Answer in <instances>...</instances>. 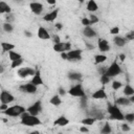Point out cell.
I'll list each match as a JSON object with an SVG mask.
<instances>
[{
	"label": "cell",
	"instance_id": "cell-1",
	"mask_svg": "<svg viewBox=\"0 0 134 134\" xmlns=\"http://www.w3.org/2000/svg\"><path fill=\"white\" fill-rule=\"evenodd\" d=\"M20 122L23 126H27V127H36V126H39L42 124V121L40 120V118L37 115H32L28 111H25L20 116Z\"/></svg>",
	"mask_w": 134,
	"mask_h": 134
},
{
	"label": "cell",
	"instance_id": "cell-2",
	"mask_svg": "<svg viewBox=\"0 0 134 134\" xmlns=\"http://www.w3.org/2000/svg\"><path fill=\"white\" fill-rule=\"evenodd\" d=\"M107 112L109 113V116H110L109 118L110 119L119 120V121L125 120V114L121 112V110L115 104H108V106H107Z\"/></svg>",
	"mask_w": 134,
	"mask_h": 134
},
{
	"label": "cell",
	"instance_id": "cell-3",
	"mask_svg": "<svg viewBox=\"0 0 134 134\" xmlns=\"http://www.w3.org/2000/svg\"><path fill=\"white\" fill-rule=\"evenodd\" d=\"M25 111H27L25 107L21 105H14V106H8V108L1 113L9 117H17V116H21Z\"/></svg>",
	"mask_w": 134,
	"mask_h": 134
},
{
	"label": "cell",
	"instance_id": "cell-4",
	"mask_svg": "<svg viewBox=\"0 0 134 134\" xmlns=\"http://www.w3.org/2000/svg\"><path fill=\"white\" fill-rule=\"evenodd\" d=\"M121 72H122L121 67L119 66V64H118L117 61L115 60V61H113V62L111 63V65H110L109 67H107V70H106L105 74H107V75L110 76V77H114V76L119 75Z\"/></svg>",
	"mask_w": 134,
	"mask_h": 134
},
{
	"label": "cell",
	"instance_id": "cell-5",
	"mask_svg": "<svg viewBox=\"0 0 134 134\" xmlns=\"http://www.w3.org/2000/svg\"><path fill=\"white\" fill-rule=\"evenodd\" d=\"M68 94H70L71 96H74V97H82L84 95H86L84 89H83V86L82 84H75L73 85L67 92Z\"/></svg>",
	"mask_w": 134,
	"mask_h": 134
},
{
	"label": "cell",
	"instance_id": "cell-6",
	"mask_svg": "<svg viewBox=\"0 0 134 134\" xmlns=\"http://www.w3.org/2000/svg\"><path fill=\"white\" fill-rule=\"evenodd\" d=\"M36 73V69L31 67H21L17 71V75L20 79H27L29 76H32Z\"/></svg>",
	"mask_w": 134,
	"mask_h": 134
},
{
	"label": "cell",
	"instance_id": "cell-7",
	"mask_svg": "<svg viewBox=\"0 0 134 134\" xmlns=\"http://www.w3.org/2000/svg\"><path fill=\"white\" fill-rule=\"evenodd\" d=\"M19 89L26 94H35L38 91V86H36L35 84L30 82L27 84H22L21 86H19Z\"/></svg>",
	"mask_w": 134,
	"mask_h": 134
},
{
	"label": "cell",
	"instance_id": "cell-8",
	"mask_svg": "<svg viewBox=\"0 0 134 134\" xmlns=\"http://www.w3.org/2000/svg\"><path fill=\"white\" fill-rule=\"evenodd\" d=\"M43 110V106H42V100H36L32 105H30L27 108V111L32 114V115H39Z\"/></svg>",
	"mask_w": 134,
	"mask_h": 134
},
{
	"label": "cell",
	"instance_id": "cell-9",
	"mask_svg": "<svg viewBox=\"0 0 134 134\" xmlns=\"http://www.w3.org/2000/svg\"><path fill=\"white\" fill-rule=\"evenodd\" d=\"M15 100V96L7 90H4L2 89L1 90V93H0V103L2 104H10Z\"/></svg>",
	"mask_w": 134,
	"mask_h": 134
},
{
	"label": "cell",
	"instance_id": "cell-10",
	"mask_svg": "<svg viewBox=\"0 0 134 134\" xmlns=\"http://www.w3.org/2000/svg\"><path fill=\"white\" fill-rule=\"evenodd\" d=\"M71 49V43L69 42H60V43H54L53 44V50L55 52H64V51H69Z\"/></svg>",
	"mask_w": 134,
	"mask_h": 134
},
{
	"label": "cell",
	"instance_id": "cell-11",
	"mask_svg": "<svg viewBox=\"0 0 134 134\" xmlns=\"http://www.w3.org/2000/svg\"><path fill=\"white\" fill-rule=\"evenodd\" d=\"M97 48L100 52H108L110 50V44L109 42L104 38H98L97 40Z\"/></svg>",
	"mask_w": 134,
	"mask_h": 134
},
{
	"label": "cell",
	"instance_id": "cell-12",
	"mask_svg": "<svg viewBox=\"0 0 134 134\" xmlns=\"http://www.w3.org/2000/svg\"><path fill=\"white\" fill-rule=\"evenodd\" d=\"M82 49H70L69 51H67L68 57H69V61H81L82 60Z\"/></svg>",
	"mask_w": 134,
	"mask_h": 134
},
{
	"label": "cell",
	"instance_id": "cell-13",
	"mask_svg": "<svg viewBox=\"0 0 134 134\" xmlns=\"http://www.w3.org/2000/svg\"><path fill=\"white\" fill-rule=\"evenodd\" d=\"M29 8H30L31 13H34L35 15H41L43 9H44V6L40 2H30L29 3Z\"/></svg>",
	"mask_w": 134,
	"mask_h": 134
},
{
	"label": "cell",
	"instance_id": "cell-14",
	"mask_svg": "<svg viewBox=\"0 0 134 134\" xmlns=\"http://www.w3.org/2000/svg\"><path fill=\"white\" fill-rule=\"evenodd\" d=\"M58 15H59V8H54V9L50 10L49 13L45 14L43 17V20L46 22H53L58 18Z\"/></svg>",
	"mask_w": 134,
	"mask_h": 134
},
{
	"label": "cell",
	"instance_id": "cell-15",
	"mask_svg": "<svg viewBox=\"0 0 134 134\" xmlns=\"http://www.w3.org/2000/svg\"><path fill=\"white\" fill-rule=\"evenodd\" d=\"M32 84H35L36 86H41L44 84V81L42 79V75H41V71L40 69H36V73L31 76V81H30Z\"/></svg>",
	"mask_w": 134,
	"mask_h": 134
},
{
	"label": "cell",
	"instance_id": "cell-16",
	"mask_svg": "<svg viewBox=\"0 0 134 134\" xmlns=\"http://www.w3.org/2000/svg\"><path fill=\"white\" fill-rule=\"evenodd\" d=\"M83 35L86 38H88V39H92V38H95L97 36V32L91 26H84V28H83Z\"/></svg>",
	"mask_w": 134,
	"mask_h": 134
},
{
	"label": "cell",
	"instance_id": "cell-17",
	"mask_svg": "<svg viewBox=\"0 0 134 134\" xmlns=\"http://www.w3.org/2000/svg\"><path fill=\"white\" fill-rule=\"evenodd\" d=\"M37 35H38V38L41 39V40H49L51 38V35L48 32V30L43 27V26H40L38 28V31H37Z\"/></svg>",
	"mask_w": 134,
	"mask_h": 134
},
{
	"label": "cell",
	"instance_id": "cell-18",
	"mask_svg": "<svg viewBox=\"0 0 134 134\" xmlns=\"http://www.w3.org/2000/svg\"><path fill=\"white\" fill-rule=\"evenodd\" d=\"M91 97L93 99H105V98H107V93H106V91H105L104 88H100V89L95 90L92 93Z\"/></svg>",
	"mask_w": 134,
	"mask_h": 134
},
{
	"label": "cell",
	"instance_id": "cell-19",
	"mask_svg": "<svg viewBox=\"0 0 134 134\" xmlns=\"http://www.w3.org/2000/svg\"><path fill=\"white\" fill-rule=\"evenodd\" d=\"M69 124V120L66 116L64 115H60L59 117H57V119L53 121V126H59V127H64L67 126Z\"/></svg>",
	"mask_w": 134,
	"mask_h": 134
},
{
	"label": "cell",
	"instance_id": "cell-20",
	"mask_svg": "<svg viewBox=\"0 0 134 134\" xmlns=\"http://www.w3.org/2000/svg\"><path fill=\"white\" fill-rule=\"evenodd\" d=\"M113 42H114V44H115L116 46H118V47H124V46L127 44V39H126L125 37H121V36L116 35V36H114V38H113Z\"/></svg>",
	"mask_w": 134,
	"mask_h": 134
},
{
	"label": "cell",
	"instance_id": "cell-21",
	"mask_svg": "<svg viewBox=\"0 0 134 134\" xmlns=\"http://www.w3.org/2000/svg\"><path fill=\"white\" fill-rule=\"evenodd\" d=\"M114 104L117 105V106H129V105H131L132 103L130 102V99H129L128 96H121V97H117V98L115 99Z\"/></svg>",
	"mask_w": 134,
	"mask_h": 134
},
{
	"label": "cell",
	"instance_id": "cell-22",
	"mask_svg": "<svg viewBox=\"0 0 134 134\" xmlns=\"http://www.w3.org/2000/svg\"><path fill=\"white\" fill-rule=\"evenodd\" d=\"M86 8H87L88 12L94 13V12H96L98 9V5H97L95 0H88V2L86 4Z\"/></svg>",
	"mask_w": 134,
	"mask_h": 134
},
{
	"label": "cell",
	"instance_id": "cell-23",
	"mask_svg": "<svg viewBox=\"0 0 134 134\" xmlns=\"http://www.w3.org/2000/svg\"><path fill=\"white\" fill-rule=\"evenodd\" d=\"M67 76H68V79L70 81H75V82L81 81L82 77H83L82 73L81 72H77V71H70V72H68Z\"/></svg>",
	"mask_w": 134,
	"mask_h": 134
},
{
	"label": "cell",
	"instance_id": "cell-24",
	"mask_svg": "<svg viewBox=\"0 0 134 134\" xmlns=\"http://www.w3.org/2000/svg\"><path fill=\"white\" fill-rule=\"evenodd\" d=\"M12 12V7L4 1H1L0 2V14L3 15V14H10Z\"/></svg>",
	"mask_w": 134,
	"mask_h": 134
},
{
	"label": "cell",
	"instance_id": "cell-25",
	"mask_svg": "<svg viewBox=\"0 0 134 134\" xmlns=\"http://www.w3.org/2000/svg\"><path fill=\"white\" fill-rule=\"evenodd\" d=\"M89 116H92L95 119H103L105 117L104 116V113L100 110H98V109H92L90 111V113H89Z\"/></svg>",
	"mask_w": 134,
	"mask_h": 134
},
{
	"label": "cell",
	"instance_id": "cell-26",
	"mask_svg": "<svg viewBox=\"0 0 134 134\" xmlns=\"http://www.w3.org/2000/svg\"><path fill=\"white\" fill-rule=\"evenodd\" d=\"M107 61V55L99 53V54H95L94 55V64L95 65H100L103 63H105Z\"/></svg>",
	"mask_w": 134,
	"mask_h": 134
},
{
	"label": "cell",
	"instance_id": "cell-27",
	"mask_svg": "<svg viewBox=\"0 0 134 134\" xmlns=\"http://www.w3.org/2000/svg\"><path fill=\"white\" fill-rule=\"evenodd\" d=\"M49 103L52 105V106H60L62 104V99H61V95L58 93V94H54L50 99H49Z\"/></svg>",
	"mask_w": 134,
	"mask_h": 134
},
{
	"label": "cell",
	"instance_id": "cell-28",
	"mask_svg": "<svg viewBox=\"0 0 134 134\" xmlns=\"http://www.w3.org/2000/svg\"><path fill=\"white\" fill-rule=\"evenodd\" d=\"M0 45H1V48L4 52H8L10 50H14V48H15V45L9 43V42H1Z\"/></svg>",
	"mask_w": 134,
	"mask_h": 134
},
{
	"label": "cell",
	"instance_id": "cell-29",
	"mask_svg": "<svg viewBox=\"0 0 134 134\" xmlns=\"http://www.w3.org/2000/svg\"><path fill=\"white\" fill-rule=\"evenodd\" d=\"M122 93H124V95L125 96H131V95H133L134 94V88L130 85V84H127L125 87H124V91H122Z\"/></svg>",
	"mask_w": 134,
	"mask_h": 134
},
{
	"label": "cell",
	"instance_id": "cell-30",
	"mask_svg": "<svg viewBox=\"0 0 134 134\" xmlns=\"http://www.w3.org/2000/svg\"><path fill=\"white\" fill-rule=\"evenodd\" d=\"M8 59L12 61H16V60H19V59H22V55L17 52V51H14V50H10L8 51Z\"/></svg>",
	"mask_w": 134,
	"mask_h": 134
},
{
	"label": "cell",
	"instance_id": "cell-31",
	"mask_svg": "<svg viewBox=\"0 0 134 134\" xmlns=\"http://www.w3.org/2000/svg\"><path fill=\"white\" fill-rule=\"evenodd\" d=\"M95 118L92 117V116H88V117H85L81 120V124L82 125H85V126H92L94 122H95Z\"/></svg>",
	"mask_w": 134,
	"mask_h": 134
},
{
	"label": "cell",
	"instance_id": "cell-32",
	"mask_svg": "<svg viewBox=\"0 0 134 134\" xmlns=\"http://www.w3.org/2000/svg\"><path fill=\"white\" fill-rule=\"evenodd\" d=\"M111 132H112L111 126L109 125V122H108V121H106V122H105V125L103 126V128L100 129V133H103V134H109V133H111Z\"/></svg>",
	"mask_w": 134,
	"mask_h": 134
},
{
	"label": "cell",
	"instance_id": "cell-33",
	"mask_svg": "<svg viewBox=\"0 0 134 134\" xmlns=\"http://www.w3.org/2000/svg\"><path fill=\"white\" fill-rule=\"evenodd\" d=\"M2 28H3V30H4L5 32H8V34L12 32V31L14 30V26L12 25L10 22H5V23H3Z\"/></svg>",
	"mask_w": 134,
	"mask_h": 134
},
{
	"label": "cell",
	"instance_id": "cell-34",
	"mask_svg": "<svg viewBox=\"0 0 134 134\" xmlns=\"http://www.w3.org/2000/svg\"><path fill=\"white\" fill-rule=\"evenodd\" d=\"M22 64H23V60H22V59H19V60H16V61H12V63H10V68H12V69L18 68V67H20Z\"/></svg>",
	"mask_w": 134,
	"mask_h": 134
},
{
	"label": "cell",
	"instance_id": "cell-35",
	"mask_svg": "<svg viewBox=\"0 0 134 134\" xmlns=\"http://www.w3.org/2000/svg\"><path fill=\"white\" fill-rule=\"evenodd\" d=\"M111 86H112V89L116 91V90H118V89H120V88L122 87V83H121L120 81H116V80H114V81L112 82Z\"/></svg>",
	"mask_w": 134,
	"mask_h": 134
},
{
	"label": "cell",
	"instance_id": "cell-36",
	"mask_svg": "<svg viewBox=\"0 0 134 134\" xmlns=\"http://www.w3.org/2000/svg\"><path fill=\"white\" fill-rule=\"evenodd\" d=\"M110 80H111V77L110 76H108L107 74H100V83L103 84V85H107V84H109L110 83Z\"/></svg>",
	"mask_w": 134,
	"mask_h": 134
},
{
	"label": "cell",
	"instance_id": "cell-37",
	"mask_svg": "<svg viewBox=\"0 0 134 134\" xmlns=\"http://www.w3.org/2000/svg\"><path fill=\"white\" fill-rule=\"evenodd\" d=\"M125 120L128 124L134 122V113H126L125 114Z\"/></svg>",
	"mask_w": 134,
	"mask_h": 134
},
{
	"label": "cell",
	"instance_id": "cell-38",
	"mask_svg": "<svg viewBox=\"0 0 134 134\" xmlns=\"http://www.w3.org/2000/svg\"><path fill=\"white\" fill-rule=\"evenodd\" d=\"M89 19H90V22H91V25H93V24H96V23H98V21H99V19H98V17H96L95 15H90L89 16Z\"/></svg>",
	"mask_w": 134,
	"mask_h": 134
},
{
	"label": "cell",
	"instance_id": "cell-39",
	"mask_svg": "<svg viewBox=\"0 0 134 134\" xmlns=\"http://www.w3.org/2000/svg\"><path fill=\"white\" fill-rule=\"evenodd\" d=\"M125 38L127 39V41H133L134 40V30L132 31H128L125 36Z\"/></svg>",
	"mask_w": 134,
	"mask_h": 134
},
{
	"label": "cell",
	"instance_id": "cell-40",
	"mask_svg": "<svg viewBox=\"0 0 134 134\" xmlns=\"http://www.w3.org/2000/svg\"><path fill=\"white\" fill-rule=\"evenodd\" d=\"M110 34L112 36H116L119 34V27L118 26H114V27H111L110 28Z\"/></svg>",
	"mask_w": 134,
	"mask_h": 134
},
{
	"label": "cell",
	"instance_id": "cell-41",
	"mask_svg": "<svg viewBox=\"0 0 134 134\" xmlns=\"http://www.w3.org/2000/svg\"><path fill=\"white\" fill-rule=\"evenodd\" d=\"M120 128H121V130H122L124 132H129V131L131 130V128H130V126H129L128 124H126V122H124V124H121V125H120Z\"/></svg>",
	"mask_w": 134,
	"mask_h": 134
},
{
	"label": "cell",
	"instance_id": "cell-42",
	"mask_svg": "<svg viewBox=\"0 0 134 134\" xmlns=\"http://www.w3.org/2000/svg\"><path fill=\"white\" fill-rule=\"evenodd\" d=\"M81 22H82V24L84 26H90L91 25V22H90V19L89 18H83Z\"/></svg>",
	"mask_w": 134,
	"mask_h": 134
},
{
	"label": "cell",
	"instance_id": "cell-43",
	"mask_svg": "<svg viewBox=\"0 0 134 134\" xmlns=\"http://www.w3.org/2000/svg\"><path fill=\"white\" fill-rule=\"evenodd\" d=\"M87 96L86 95H84V96H82L81 97V106L82 107H86V105H87Z\"/></svg>",
	"mask_w": 134,
	"mask_h": 134
},
{
	"label": "cell",
	"instance_id": "cell-44",
	"mask_svg": "<svg viewBox=\"0 0 134 134\" xmlns=\"http://www.w3.org/2000/svg\"><path fill=\"white\" fill-rule=\"evenodd\" d=\"M66 92H68V91H66L63 87H59V90H58V93L61 95V96H64L65 94H66Z\"/></svg>",
	"mask_w": 134,
	"mask_h": 134
},
{
	"label": "cell",
	"instance_id": "cell-45",
	"mask_svg": "<svg viewBox=\"0 0 134 134\" xmlns=\"http://www.w3.org/2000/svg\"><path fill=\"white\" fill-rule=\"evenodd\" d=\"M52 41H53L54 43H60V42H61V38L59 37V35L55 34V35L52 36Z\"/></svg>",
	"mask_w": 134,
	"mask_h": 134
},
{
	"label": "cell",
	"instance_id": "cell-46",
	"mask_svg": "<svg viewBox=\"0 0 134 134\" xmlns=\"http://www.w3.org/2000/svg\"><path fill=\"white\" fill-rule=\"evenodd\" d=\"M80 132H82V133H88L89 132V129L87 128V126H81L80 127Z\"/></svg>",
	"mask_w": 134,
	"mask_h": 134
},
{
	"label": "cell",
	"instance_id": "cell-47",
	"mask_svg": "<svg viewBox=\"0 0 134 134\" xmlns=\"http://www.w3.org/2000/svg\"><path fill=\"white\" fill-rule=\"evenodd\" d=\"M61 58L63 60H66V61H69V57H68V53L67 51H64V52H61Z\"/></svg>",
	"mask_w": 134,
	"mask_h": 134
},
{
	"label": "cell",
	"instance_id": "cell-48",
	"mask_svg": "<svg viewBox=\"0 0 134 134\" xmlns=\"http://www.w3.org/2000/svg\"><path fill=\"white\" fill-rule=\"evenodd\" d=\"M7 108H8V105H7V104H2V103H1V105H0V112L5 111Z\"/></svg>",
	"mask_w": 134,
	"mask_h": 134
},
{
	"label": "cell",
	"instance_id": "cell-49",
	"mask_svg": "<svg viewBox=\"0 0 134 134\" xmlns=\"http://www.w3.org/2000/svg\"><path fill=\"white\" fill-rule=\"evenodd\" d=\"M55 28H57L58 30H61V29L63 28V24L60 23V22H59V23H55Z\"/></svg>",
	"mask_w": 134,
	"mask_h": 134
},
{
	"label": "cell",
	"instance_id": "cell-50",
	"mask_svg": "<svg viewBox=\"0 0 134 134\" xmlns=\"http://www.w3.org/2000/svg\"><path fill=\"white\" fill-rule=\"evenodd\" d=\"M24 35H25V37H28V38L32 37V34H31V31H29V30H24Z\"/></svg>",
	"mask_w": 134,
	"mask_h": 134
},
{
	"label": "cell",
	"instance_id": "cell-51",
	"mask_svg": "<svg viewBox=\"0 0 134 134\" xmlns=\"http://www.w3.org/2000/svg\"><path fill=\"white\" fill-rule=\"evenodd\" d=\"M118 59H119L121 62H124V61L126 60V54H125V53H120V54L118 55Z\"/></svg>",
	"mask_w": 134,
	"mask_h": 134
},
{
	"label": "cell",
	"instance_id": "cell-52",
	"mask_svg": "<svg viewBox=\"0 0 134 134\" xmlns=\"http://www.w3.org/2000/svg\"><path fill=\"white\" fill-rule=\"evenodd\" d=\"M85 44H86V46H87V48H88V49H90V50H92V49L94 48V46H93L92 44H90V43H88V42H85Z\"/></svg>",
	"mask_w": 134,
	"mask_h": 134
},
{
	"label": "cell",
	"instance_id": "cell-53",
	"mask_svg": "<svg viewBox=\"0 0 134 134\" xmlns=\"http://www.w3.org/2000/svg\"><path fill=\"white\" fill-rule=\"evenodd\" d=\"M46 2L49 4V5H54L57 3V0H46Z\"/></svg>",
	"mask_w": 134,
	"mask_h": 134
},
{
	"label": "cell",
	"instance_id": "cell-54",
	"mask_svg": "<svg viewBox=\"0 0 134 134\" xmlns=\"http://www.w3.org/2000/svg\"><path fill=\"white\" fill-rule=\"evenodd\" d=\"M129 99H130V102H131V103H134V94H133V95H131V96H129Z\"/></svg>",
	"mask_w": 134,
	"mask_h": 134
},
{
	"label": "cell",
	"instance_id": "cell-55",
	"mask_svg": "<svg viewBox=\"0 0 134 134\" xmlns=\"http://www.w3.org/2000/svg\"><path fill=\"white\" fill-rule=\"evenodd\" d=\"M3 72H4V67H3V66H1V70H0V73L2 74Z\"/></svg>",
	"mask_w": 134,
	"mask_h": 134
},
{
	"label": "cell",
	"instance_id": "cell-56",
	"mask_svg": "<svg viewBox=\"0 0 134 134\" xmlns=\"http://www.w3.org/2000/svg\"><path fill=\"white\" fill-rule=\"evenodd\" d=\"M76 1H79V2H81V3H83L85 0H76Z\"/></svg>",
	"mask_w": 134,
	"mask_h": 134
},
{
	"label": "cell",
	"instance_id": "cell-57",
	"mask_svg": "<svg viewBox=\"0 0 134 134\" xmlns=\"http://www.w3.org/2000/svg\"><path fill=\"white\" fill-rule=\"evenodd\" d=\"M17 1H21V0H17Z\"/></svg>",
	"mask_w": 134,
	"mask_h": 134
}]
</instances>
